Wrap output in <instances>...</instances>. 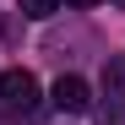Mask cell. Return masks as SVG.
Returning <instances> with one entry per match:
<instances>
[{"mask_svg":"<svg viewBox=\"0 0 125 125\" xmlns=\"http://www.w3.org/2000/svg\"><path fill=\"white\" fill-rule=\"evenodd\" d=\"M114 6H125V0H114Z\"/></svg>","mask_w":125,"mask_h":125,"instance_id":"6","label":"cell"},{"mask_svg":"<svg viewBox=\"0 0 125 125\" xmlns=\"http://www.w3.org/2000/svg\"><path fill=\"white\" fill-rule=\"evenodd\" d=\"M54 11H60V0H22V16H33V22H44Z\"/></svg>","mask_w":125,"mask_h":125,"instance_id":"4","label":"cell"},{"mask_svg":"<svg viewBox=\"0 0 125 125\" xmlns=\"http://www.w3.org/2000/svg\"><path fill=\"white\" fill-rule=\"evenodd\" d=\"M0 98H6V109L33 114L38 109V76L33 71H0Z\"/></svg>","mask_w":125,"mask_h":125,"instance_id":"1","label":"cell"},{"mask_svg":"<svg viewBox=\"0 0 125 125\" xmlns=\"http://www.w3.org/2000/svg\"><path fill=\"white\" fill-rule=\"evenodd\" d=\"M54 109H65V114L93 109V93H87V82H82V76H60V82H54Z\"/></svg>","mask_w":125,"mask_h":125,"instance_id":"2","label":"cell"},{"mask_svg":"<svg viewBox=\"0 0 125 125\" xmlns=\"http://www.w3.org/2000/svg\"><path fill=\"white\" fill-rule=\"evenodd\" d=\"M65 6H76V11H93V6H98V0H65Z\"/></svg>","mask_w":125,"mask_h":125,"instance_id":"5","label":"cell"},{"mask_svg":"<svg viewBox=\"0 0 125 125\" xmlns=\"http://www.w3.org/2000/svg\"><path fill=\"white\" fill-rule=\"evenodd\" d=\"M98 120L103 125H125V87H120V71H109V93L98 103Z\"/></svg>","mask_w":125,"mask_h":125,"instance_id":"3","label":"cell"}]
</instances>
